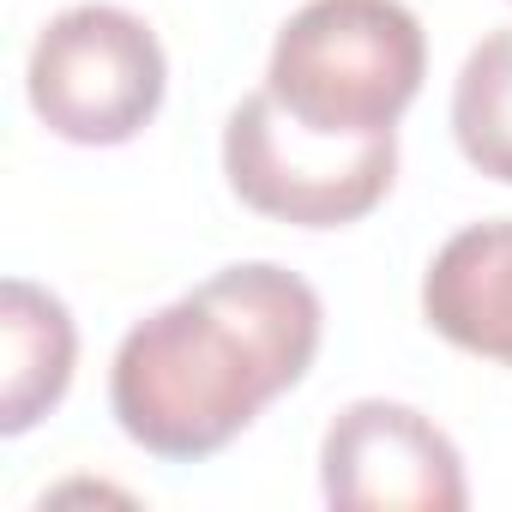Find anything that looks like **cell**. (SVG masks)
I'll return each instance as SVG.
<instances>
[{
    "instance_id": "obj_3",
    "label": "cell",
    "mask_w": 512,
    "mask_h": 512,
    "mask_svg": "<svg viewBox=\"0 0 512 512\" xmlns=\"http://www.w3.org/2000/svg\"><path fill=\"white\" fill-rule=\"evenodd\" d=\"M25 91L37 121L67 145H127L151 127L169 91L157 31L127 7H67L43 25Z\"/></svg>"
},
{
    "instance_id": "obj_2",
    "label": "cell",
    "mask_w": 512,
    "mask_h": 512,
    "mask_svg": "<svg viewBox=\"0 0 512 512\" xmlns=\"http://www.w3.org/2000/svg\"><path fill=\"white\" fill-rule=\"evenodd\" d=\"M428 37L404 0H308L272 43L266 91L308 133L380 139L416 103Z\"/></svg>"
},
{
    "instance_id": "obj_4",
    "label": "cell",
    "mask_w": 512,
    "mask_h": 512,
    "mask_svg": "<svg viewBox=\"0 0 512 512\" xmlns=\"http://www.w3.org/2000/svg\"><path fill=\"white\" fill-rule=\"evenodd\" d=\"M223 175L241 205L302 229H344L368 217L398 175V133L380 139H326L308 133L260 85L235 103L223 127Z\"/></svg>"
},
{
    "instance_id": "obj_6",
    "label": "cell",
    "mask_w": 512,
    "mask_h": 512,
    "mask_svg": "<svg viewBox=\"0 0 512 512\" xmlns=\"http://www.w3.org/2000/svg\"><path fill=\"white\" fill-rule=\"evenodd\" d=\"M422 314L446 344L512 368V217L470 223L434 253Z\"/></svg>"
},
{
    "instance_id": "obj_5",
    "label": "cell",
    "mask_w": 512,
    "mask_h": 512,
    "mask_svg": "<svg viewBox=\"0 0 512 512\" xmlns=\"http://www.w3.org/2000/svg\"><path fill=\"white\" fill-rule=\"evenodd\" d=\"M320 488L338 512H464L470 500L458 446L392 398L338 410L320 446Z\"/></svg>"
},
{
    "instance_id": "obj_1",
    "label": "cell",
    "mask_w": 512,
    "mask_h": 512,
    "mask_svg": "<svg viewBox=\"0 0 512 512\" xmlns=\"http://www.w3.org/2000/svg\"><path fill=\"white\" fill-rule=\"evenodd\" d=\"M326 308L308 278L247 260L145 314L109 368V404L133 446L199 464L253 428L272 398L308 380Z\"/></svg>"
},
{
    "instance_id": "obj_8",
    "label": "cell",
    "mask_w": 512,
    "mask_h": 512,
    "mask_svg": "<svg viewBox=\"0 0 512 512\" xmlns=\"http://www.w3.org/2000/svg\"><path fill=\"white\" fill-rule=\"evenodd\" d=\"M452 133L470 169L512 187V25L488 31L452 85Z\"/></svg>"
},
{
    "instance_id": "obj_7",
    "label": "cell",
    "mask_w": 512,
    "mask_h": 512,
    "mask_svg": "<svg viewBox=\"0 0 512 512\" xmlns=\"http://www.w3.org/2000/svg\"><path fill=\"white\" fill-rule=\"evenodd\" d=\"M79 332L61 296L7 278L0 284V434L37 428L73 386Z\"/></svg>"
}]
</instances>
